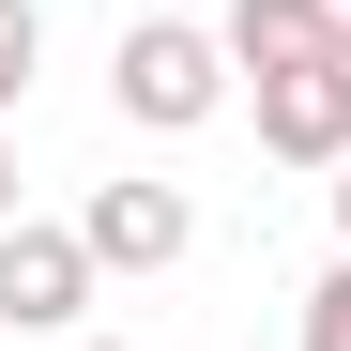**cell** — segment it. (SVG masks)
Returning <instances> with one entry per match:
<instances>
[{"mask_svg":"<svg viewBox=\"0 0 351 351\" xmlns=\"http://www.w3.org/2000/svg\"><path fill=\"white\" fill-rule=\"evenodd\" d=\"M214 92H229V46L214 31H123V107L138 123H199Z\"/></svg>","mask_w":351,"mask_h":351,"instance_id":"obj_1","label":"cell"},{"mask_svg":"<svg viewBox=\"0 0 351 351\" xmlns=\"http://www.w3.org/2000/svg\"><path fill=\"white\" fill-rule=\"evenodd\" d=\"M92 229H0V321H77Z\"/></svg>","mask_w":351,"mask_h":351,"instance_id":"obj_2","label":"cell"},{"mask_svg":"<svg viewBox=\"0 0 351 351\" xmlns=\"http://www.w3.org/2000/svg\"><path fill=\"white\" fill-rule=\"evenodd\" d=\"M260 138H275V153H351V62L260 77Z\"/></svg>","mask_w":351,"mask_h":351,"instance_id":"obj_3","label":"cell"},{"mask_svg":"<svg viewBox=\"0 0 351 351\" xmlns=\"http://www.w3.org/2000/svg\"><path fill=\"white\" fill-rule=\"evenodd\" d=\"M229 62H245V77L336 62V0H245V16H229Z\"/></svg>","mask_w":351,"mask_h":351,"instance_id":"obj_4","label":"cell"},{"mask_svg":"<svg viewBox=\"0 0 351 351\" xmlns=\"http://www.w3.org/2000/svg\"><path fill=\"white\" fill-rule=\"evenodd\" d=\"M92 260H138V275L184 260V199H168V184H107L92 199Z\"/></svg>","mask_w":351,"mask_h":351,"instance_id":"obj_5","label":"cell"},{"mask_svg":"<svg viewBox=\"0 0 351 351\" xmlns=\"http://www.w3.org/2000/svg\"><path fill=\"white\" fill-rule=\"evenodd\" d=\"M31 46H46V16H31V0H0V107L31 92Z\"/></svg>","mask_w":351,"mask_h":351,"instance_id":"obj_6","label":"cell"},{"mask_svg":"<svg viewBox=\"0 0 351 351\" xmlns=\"http://www.w3.org/2000/svg\"><path fill=\"white\" fill-rule=\"evenodd\" d=\"M306 351H351V275H321V290H306Z\"/></svg>","mask_w":351,"mask_h":351,"instance_id":"obj_7","label":"cell"},{"mask_svg":"<svg viewBox=\"0 0 351 351\" xmlns=\"http://www.w3.org/2000/svg\"><path fill=\"white\" fill-rule=\"evenodd\" d=\"M0 229H16V153H0Z\"/></svg>","mask_w":351,"mask_h":351,"instance_id":"obj_8","label":"cell"},{"mask_svg":"<svg viewBox=\"0 0 351 351\" xmlns=\"http://www.w3.org/2000/svg\"><path fill=\"white\" fill-rule=\"evenodd\" d=\"M336 214H351V184H336Z\"/></svg>","mask_w":351,"mask_h":351,"instance_id":"obj_9","label":"cell"}]
</instances>
